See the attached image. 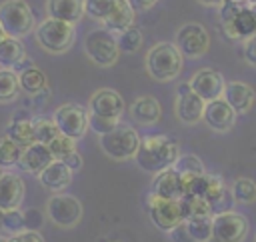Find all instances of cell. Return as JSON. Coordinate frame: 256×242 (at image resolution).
<instances>
[{
    "label": "cell",
    "instance_id": "obj_2",
    "mask_svg": "<svg viewBox=\"0 0 256 242\" xmlns=\"http://www.w3.org/2000/svg\"><path fill=\"white\" fill-rule=\"evenodd\" d=\"M146 72L156 82H170L180 76L184 66V56L174 42H158L146 52Z\"/></svg>",
    "mask_w": 256,
    "mask_h": 242
},
{
    "label": "cell",
    "instance_id": "obj_5",
    "mask_svg": "<svg viewBox=\"0 0 256 242\" xmlns=\"http://www.w3.org/2000/svg\"><path fill=\"white\" fill-rule=\"evenodd\" d=\"M0 26L6 36L24 38L36 28V18L28 2L24 0H4L0 4Z\"/></svg>",
    "mask_w": 256,
    "mask_h": 242
},
{
    "label": "cell",
    "instance_id": "obj_39",
    "mask_svg": "<svg viewBox=\"0 0 256 242\" xmlns=\"http://www.w3.org/2000/svg\"><path fill=\"white\" fill-rule=\"evenodd\" d=\"M244 2H236V0H224L220 6H218V18L222 22V26H228L236 16L238 12L242 10Z\"/></svg>",
    "mask_w": 256,
    "mask_h": 242
},
{
    "label": "cell",
    "instance_id": "obj_20",
    "mask_svg": "<svg viewBox=\"0 0 256 242\" xmlns=\"http://www.w3.org/2000/svg\"><path fill=\"white\" fill-rule=\"evenodd\" d=\"M222 32L226 38L230 40H246L250 36H256V14L252 10V6L244 4L242 10L238 12V16L228 24V26H222Z\"/></svg>",
    "mask_w": 256,
    "mask_h": 242
},
{
    "label": "cell",
    "instance_id": "obj_8",
    "mask_svg": "<svg viewBox=\"0 0 256 242\" xmlns=\"http://www.w3.org/2000/svg\"><path fill=\"white\" fill-rule=\"evenodd\" d=\"M176 48L180 50V54L184 58L196 60L202 58L208 48H210V34L208 30L198 24V22H186L176 30V38H174Z\"/></svg>",
    "mask_w": 256,
    "mask_h": 242
},
{
    "label": "cell",
    "instance_id": "obj_28",
    "mask_svg": "<svg viewBox=\"0 0 256 242\" xmlns=\"http://www.w3.org/2000/svg\"><path fill=\"white\" fill-rule=\"evenodd\" d=\"M180 204V212H182V220H190V218H206V216H214V210L210 206V202L202 196H182L178 200Z\"/></svg>",
    "mask_w": 256,
    "mask_h": 242
},
{
    "label": "cell",
    "instance_id": "obj_47",
    "mask_svg": "<svg viewBox=\"0 0 256 242\" xmlns=\"http://www.w3.org/2000/svg\"><path fill=\"white\" fill-rule=\"evenodd\" d=\"M128 2L132 4L134 10H142L144 12V10H150L158 0H128Z\"/></svg>",
    "mask_w": 256,
    "mask_h": 242
},
{
    "label": "cell",
    "instance_id": "obj_34",
    "mask_svg": "<svg viewBox=\"0 0 256 242\" xmlns=\"http://www.w3.org/2000/svg\"><path fill=\"white\" fill-rule=\"evenodd\" d=\"M116 6V0H84V14L96 22H104Z\"/></svg>",
    "mask_w": 256,
    "mask_h": 242
},
{
    "label": "cell",
    "instance_id": "obj_1",
    "mask_svg": "<svg viewBox=\"0 0 256 242\" xmlns=\"http://www.w3.org/2000/svg\"><path fill=\"white\" fill-rule=\"evenodd\" d=\"M180 156V146L176 140H172L170 136H146L144 140H140L138 152H136V164L146 170V172H160L166 170L170 166L176 164Z\"/></svg>",
    "mask_w": 256,
    "mask_h": 242
},
{
    "label": "cell",
    "instance_id": "obj_31",
    "mask_svg": "<svg viewBox=\"0 0 256 242\" xmlns=\"http://www.w3.org/2000/svg\"><path fill=\"white\" fill-rule=\"evenodd\" d=\"M230 192H232V200L234 202H240V204L256 202V182L252 178H246V176L236 178L232 188H230Z\"/></svg>",
    "mask_w": 256,
    "mask_h": 242
},
{
    "label": "cell",
    "instance_id": "obj_32",
    "mask_svg": "<svg viewBox=\"0 0 256 242\" xmlns=\"http://www.w3.org/2000/svg\"><path fill=\"white\" fill-rule=\"evenodd\" d=\"M116 40H118V48H120V52L134 54V52H138V50L142 48L144 36H142V30H140L138 26L132 24L130 28L122 30V32L116 36Z\"/></svg>",
    "mask_w": 256,
    "mask_h": 242
},
{
    "label": "cell",
    "instance_id": "obj_14",
    "mask_svg": "<svg viewBox=\"0 0 256 242\" xmlns=\"http://www.w3.org/2000/svg\"><path fill=\"white\" fill-rule=\"evenodd\" d=\"M126 110L124 98L112 88L96 90L88 100V112L102 118H120Z\"/></svg>",
    "mask_w": 256,
    "mask_h": 242
},
{
    "label": "cell",
    "instance_id": "obj_30",
    "mask_svg": "<svg viewBox=\"0 0 256 242\" xmlns=\"http://www.w3.org/2000/svg\"><path fill=\"white\" fill-rule=\"evenodd\" d=\"M20 80L14 70L0 68V102H14L20 94Z\"/></svg>",
    "mask_w": 256,
    "mask_h": 242
},
{
    "label": "cell",
    "instance_id": "obj_23",
    "mask_svg": "<svg viewBox=\"0 0 256 242\" xmlns=\"http://www.w3.org/2000/svg\"><path fill=\"white\" fill-rule=\"evenodd\" d=\"M48 18L76 24L84 16V0H46Z\"/></svg>",
    "mask_w": 256,
    "mask_h": 242
},
{
    "label": "cell",
    "instance_id": "obj_37",
    "mask_svg": "<svg viewBox=\"0 0 256 242\" xmlns=\"http://www.w3.org/2000/svg\"><path fill=\"white\" fill-rule=\"evenodd\" d=\"M2 228L12 232V234H18L22 230H26V218H24V212L18 210V208H12V210H6L2 212Z\"/></svg>",
    "mask_w": 256,
    "mask_h": 242
},
{
    "label": "cell",
    "instance_id": "obj_24",
    "mask_svg": "<svg viewBox=\"0 0 256 242\" xmlns=\"http://www.w3.org/2000/svg\"><path fill=\"white\" fill-rule=\"evenodd\" d=\"M134 16H136V10L132 8V4L128 0H116V6L112 10V14L102 24L112 34H120L122 30L130 28L134 24Z\"/></svg>",
    "mask_w": 256,
    "mask_h": 242
},
{
    "label": "cell",
    "instance_id": "obj_11",
    "mask_svg": "<svg viewBox=\"0 0 256 242\" xmlns=\"http://www.w3.org/2000/svg\"><path fill=\"white\" fill-rule=\"evenodd\" d=\"M146 206H148L150 222H152L158 230H162V232H170L176 224L182 222V212H180L178 200L162 198V196L150 192V196H148V200H146Z\"/></svg>",
    "mask_w": 256,
    "mask_h": 242
},
{
    "label": "cell",
    "instance_id": "obj_29",
    "mask_svg": "<svg viewBox=\"0 0 256 242\" xmlns=\"http://www.w3.org/2000/svg\"><path fill=\"white\" fill-rule=\"evenodd\" d=\"M18 80H20V88L28 94H38V92L46 90V86H48L46 74L36 66H28V68L20 70Z\"/></svg>",
    "mask_w": 256,
    "mask_h": 242
},
{
    "label": "cell",
    "instance_id": "obj_26",
    "mask_svg": "<svg viewBox=\"0 0 256 242\" xmlns=\"http://www.w3.org/2000/svg\"><path fill=\"white\" fill-rule=\"evenodd\" d=\"M226 196H228V188L224 184V180L218 176V174H208L206 172V184H204V194L202 198H206L216 212H224V202H226Z\"/></svg>",
    "mask_w": 256,
    "mask_h": 242
},
{
    "label": "cell",
    "instance_id": "obj_9",
    "mask_svg": "<svg viewBox=\"0 0 256 242\" xmlns=\"http://www.w3.org/2000/svg\"><path fill=\"white\" fill-rule=\"evenodd\" d=\"M46 216L58 228H74L82 220V204L76 196L56 192L46 202Z\"/></svg>",
    "mask_w": 256,
    "mask_h": 242
},
{
    "label": "cell",
    "instance_id": "obj_49",
    "mask_svg": "<svg viewBox=\"0 0 256 242\" xmlns=\"http://www.w3.org/2000/svg\"><path fill=\"white\" fill-rule=\"evenodd\" d=\"M246 4H250V6H254V4H256V0H246Z\"/></svg>",
    "mask_w": 256,
    "mask_h": 242
},
{
    "label": "cell",
    "instance_id": "obj_16",
    "mask_svg": "<svg viewBox=\"0 0 256 242\" xmlns=\"http://www.w3.org/2000/svg\"><path fill=\"white\" fill-rule=\"evenodd\" d=\"M222 98L234 108L236 114H246L254 106L256 92H254V88L250 84L240 82V80H232V82H226Z\"/></svg>",
    "mask_w": 256,
    "mask_h": 242
},
{
    "label": "cell",
    "instance_id": "obj_33",
    "mask_svg": "<svg viewBox=\"0 0 256 242\" xmlns=\"http://www.w3.org/2000/svg\"><path fill=\"white\" fill-rule=\"evenodd\" d=\"M22 146L16 144L12 138L4 136L0 138V168H12L18 166V160L22 156Z\"/></svg>",
    "mask_w": 256,
    "mask_h": 242
},
{
    "label": "cell",
    "instance_id": "obj_45",
    "mask_svg": "<svg viewBox=\"0 0 256 242\" xmlns=\"http://www.w3.org/2000/svg\"><path fill=\"white\" fill-rule=\"evenodd\" d=\"M24 218H26V230H38V228L42 226V222H44L42 214H40L36 208L26 210V212H24Z\"/></svg>",
    "mask_w": 256,
    "mask_h": 242
},
{
    "label": "cell",
    "instance_id": "obj_44",
    "mask_svg": "<svg viewBox=\"0 0 256 242\" xmlns=\"http://www.w3.org/2000/svg\"><path fill=\"white\" fill-rule=\"evenodd\" d=\"M10 242H44V236L38 230H22L10 238Z\"/></svg>",
    "mask_w": 256,
    "mask_h": 242
},
{
    "label": "cell",
    "instance_id": "obj_6",
    "mask_svg": "<svg viewBox=\"0 0 256 242\" xmlns=\"http://www.w3.org/2000/svg\"><path fill=\"white\" fill-rule=\"evenodd\" d=\"M84 52L100 68L114 66L118 56H120L118 40L106 28H96V30L86 34V38H84Z\"/></svg>",
    "mask_w": 256,
    "mask_h": 242
},
{
    "label": "cell",
    "instance_id": "obj_15",
    "mask_svg": "<svg viewBox=\"0 0 256 242\" xmlns=\"http://www.w3.org/2000/svg\"><path fill=\"white\" fill-rule=\"evenodd\" d=\"M202 122H206V126L210 130L224 134V132H230L234 128V124H236V112H234V108L224 98H216V100L206 102Z\"/></svg>",
    "mask_w": 256,
    "mask_h": 242
},
{
    "label": "cell",
    "instance_id": "obj_51",
    "mask_svg": "<svg viewBox=\"0 0 256 242\" xmlns=\"http://www.w3.org/2000/svg\"><path fill=\"white\" fill-rule=\"evenodd\" d=\"M0 242H10V238H4V236H0Z\"/></svg>",
    "mask_w": 256,
    "mask_h": 242
},
{
    "label": "cell",
    "instance_id": "obj_50",
    "mask_svg": "<svg viewBox=\"0 0 256 242\" xmlns=\"http://www.w3.org/2000/svg\"><path fill=\"white\" fill-rule=\"evenodd\" d=\"M4 36H6V34H4V30H2V26H0V40H2Z\"/></svg>",
    "mask_w": 256,
    "mask_h": 242
},
{
    "label": "cell",
    "instance_id": "obj_48",
    "mask_svg": "<svg viewBox=\"0 0 256 242\" xmlns=\"http://www.w3.org/2000/svg\"><path fill=\"white\" fill-rule=\"evenodd\" d=\"M198 4H202V6H208V8H218L224 0H196Z\"/></svg>",
    "mask_w": 256,
    "mask_h": 242
},
{
    "label": "cell",
    "instance_id": "obj_55",
    "mask_svg": "<svg viewBox=\"0 0 256 242\" xmlns=\"http://www.w3.org/2000/svg\"><path fill=\"white\" fill-rule=\"evenodd\" d=\"M254 242H256V238H254Z\"/></svg>",
    "mask_w": 256,
    "mask_h": 242
},
{
    "label": "cell",
    "instance_id": "obj_25",
    "mask_svg": "<svg viewBox=\"0 0 256 242\" xmlns=\"http://www.w3.org/2000/svg\"><path fill=\"white\" fill-rule=\"evenodd\" d=\"M26 60V50L20 38L4 36L0 40V68H18Z\"/></svg>",
    "mask_w": 256,
    "mask_h": 242
},
{
    "label": "cell",
    "instance_id": "obj_22",
    "mask_svg": "<svg viewBox=\"0 0 256 242\" xmlns=\"http://www.w3.org/2000/svg\"><path fill=\"white\" fill-rule=\"evenodd\" d=\"M130 116H132V120H136L142 126H152V124H156L160 120L162 106L154 96L144 94V96H138L130 104Z\"/></svg>",
    "mask_w": 256,
    "mask_h": 242
},
{
    "label": "cell",
    "instance_id": "obj_18",
    "mask_svg": "<svg viewBox=\"0 0 256 242\" xmlns=\"http://www.w3.org/2000/svg\"><path fill=\"white\" fill-rule=\"evenodd\" d=\"M24 192H26L24 180L18 174L4 172L0 176V210L6 212L18 208L24 200Z\"/></svg>",
    "mask_w": 256,
    "mask_h": 242
},
{
    "label": "cell",
    "instance_id": "obj_13",
    "mask_svg": "<svg viewBox=\"0 0 256 242\" xmlns=\"http://www.w3.org/2000/svg\"><path fill=\"white\" fill-rule=\"evenodd\" d=\"M188 84H190L192 92H196L204 102L222 98L224 88H226L224 76L218 70H212V68H200L198 72L192 74Z\"/></svg>",
    "mask_w": 256,
    "mask_h": 242
},
{
    "label": "cell",
    "instance_id": "obj_17",
    "mask_svg": "<svg viewBox=\"0 0 256 242\" xmlns=\"http://www.w3.org/2000/svg\"><path fill=\"white\" fill-rule=\"evenodd\" d=\"M152 192L158 194V196H162V198L180 200L184 196V186H182L180 172L174 166L156 172L154 174V180H152Z\"/></svg>",
    "mask_w": 256,
    "mask_h": 242
},
{
    "label": "cell",
    "instance_id": "obj_36",
    "mask_svg": "<svg viewBox=\"0 0 256 242\" xmlns=\"http://www.w3.org/2000/svg\"><path fill=\"white\" fill-rule=\"evenodd\" d=\"M188 232L194 242H208L212 238V216L206 218H190L186 220Z\"/></svg>",
    "mask_w": 256,
    "mask_h": 242
},
{
    "label": "cell",
    "instance_id": "obj_46",
    "mask_svg": "<svg viewBox=\"0 0 256 242\" xmlns=\"http://www.w3.org/2000/svg\"><path fill=\"white\" fill-rule=\"evenodd\" d=\"M62 162H64L72 172H76V170H80V168H82V156H80L76 150H74V152H70L68 156H64V158H62Z\"/></svg>",
    "mask_w": 256,
    "mask_h": 242
},
{
    "label": "cell",
    "instance_id": "obj_4",
    "mask_svg": "<svg viewBox=\"0 0 256 242\" xmlns=\"http://www.w3.org/2000/svg\"><path fill=\"white\" fill-rule=\"evenodd\" d=\"M98 144L108 158H112L116 162H124V160H130L136 156L138 146H140V136L132 126L118 124L114 130L100 134Z\"/></svg>",
    "mask_w": 256,
    "mask_h": 242
},
{
    "label": "cell",
    "instance_id": "obj_27",
    "mask_svg": "<svg viewBox=\"0 0 256 242\" xmlns=\"http://www.w3.org/2000/svg\"><path fill=\"white\" fill-rule=\"evenodd\" d=\"M6 136L12 138L16 144H20L22 148L30 146L34 142V120L30 118H18L14 116L6 128Z\"/></svg>",
    "mask_w": 256,
    "mask_h": 242
},
{
    "label": "cell",
    "instance_id": "obj_52",
    "mask_svg": "<svg viewBox=\"0 0 256 242\" xmlns=\"http://www.w3.org/2000/svg\"><path fill=\"white\" fill-rule=\"evenodd\" d=\"M252 10H254V14H256V4H254V6H252Z\"/></svg>",
    "mask_w": 256,
    "mask_h": 242
},
{
    "label": "cell",
    "instance_id": "obj_43",
    "mask_svg": "<svg viewBox=\"0 0 256 242\" xmlns=\"http://www.w3.org/2000/svg\"><path fill=\"white\" fill-rule=\"evenodd\" d=\"M242 56L244 60L256 68V36H250L244 40V46H242Z\"/></svg>",
    "mask_w": 256,
    "mask_h": 242
},
{
    "label": "cell",
    "instance_id": "obj_42",
    "mask_svg": "<svg viewBox=\"0 0 256 242\" xmlns=\"http://www.w3.org/2000/svg\"><path fill=\"white\" fill-rule=\"evenodd\" d=\"M168 234H170V240H172V242H194L192 236H190V232H188L186 220H182L180 224H176Z\"/></svg>",
    "mask_w": 256,
    "mask_h": 242
},
{
    "label": "cell",
    "instance_id": "obj_21",
    "mask_svg": "<svg viewBox=\"0 0 256 242\" xmlns=\"http://www.w3.org/2000/svg\"><path fill=\"white\" fill-rule=\"evenodd\" d=\"M72 170L62 162V160H52L40 174H38V180L40 184L50 190V192H62L70 182H72Z\"/></svg>",
    "mask_w": 256,
    "mask_h": 242
},
{
    "label": "cell",
    "instance_id": "obj_3",
    "mask_svg": "<svg viewBox=\"0 0 256 242\" xmlns=\"http://www.w3.org/2000/svg\"><path fill=\"white\" fill-rule=\"evenodd\" d=\"M36 42L42 50H46L48 54H64L72 48L74 40H76V28L70 22L64 20H56V18H46L42 20L36 28Z\"/></svg>",
    "mask_w": 256,
    "mask_h": 242
},
{
    "label": "cell",
    "instance_id": "obj_12",
    "mask_svg": "<svg viewBox=\"0 0 256 242\" xmlns=\"http://www.w3.org/2000/svg\"><path fill=\"white\" fill-rule=\"evenodd\" d=\"M204 106L206 102L196 94L192 92L190 84L184 82L178 90H176V104H174V112H176V118L182 122V124H198L204 116Z\"/></svg>",
    "mask_w": 256,
    "mask_h": 242
},
{
    "label": "cell",
    "instance_id": "obj_19",
    "mask_svg": "<svg viewBox=\"0 0 256 242\" xmlns=\"http://www.w3.org/2000/svg\"><path fill=\"white\" fill-rule=\"evenodd\" d=\"M54 160L50 148L46 144H40V142H32L30 146H26L22 150V156L18 160V166L20 170L28 172V174H40L50 162Z\"/></svg>",
    "mask_w": 256,
    "mask_h": 242
},
{
    "label": "cell",
    "instance_id": "obj_40",
    "mask_svg": "<svg viewBox=\"0 0 256 242\" xmlns=\"http://www.w3.org/2000/svg\"><path fill=\"white\" fill-rule=\"evenodd\" d=\"M120 124V118H102V116H94L88 112V126L100 136V134H106L110 130H114L116 126Z\"/></svg>",
    "mask_w": 256,
    "mask_h": 242
},
{
    "label": "cell",
    "instance_id": "obj_54",
    "mask_svg": "<svg viewBox=\"0 0 256 242\" xmlns=\"http://www.w3.org/2000/svg\"><path fill=\"white\" fill-rule=\"evenodd\" d=\"M236 2H246V0H236Z\"/></svg>",
    "mask_w": 256,
    "mask_h": 242
},
{
    "label": "cell",
    "instance_id": "obj_38",
    "mask_svg": "<svg viewBox=\"0 0 256 242\" xmlns=\"http://www.w3.org/2000/svg\"><path fill=\"white\" fill-rule=\"evenodd\" d=\"M54 160H62L64 156H68L70 152L76 150V140L70 138V136H64V134H58L50 144H48Z\"/></svg>",
    "mask_w": 256,
    "mask_h": 242
},
{
    "label": "cell",
    "instance_id": "obj_7",
    "mask_svg": "<svg viewBox=\"0 0 256 242\" xmlns=\"http://www.w3.org/2000/svg\"><path fill=\"white\" fill-rule=\"evenodd\" d=\"M248 218L234 210L216 212L212 216V238L208 242H244L248 236Z\"/></svg>",
    "mask_w": 256,
    "mask_h": 242
},
{
    "label": "cell",
    "instance_id": "obj_53",
    "mask_svg": "<svg viewBox=\"0 0 256 242\" xmlns=\"http://www.w3.org/2000/svg\"><path fill=\"white\" fill-rule=\"evenodd\" d=\"M2 174H4V172H2V168H0V176H2Z\"/></svg>",
    "mask_w": 256,
    "mask_h": 242
},
{
    "label": "cell",
    "instance_id": "obj_41",
    "mask_svg": "<svg viewBox=\"0 0 256 242\" xmlns=\"http://www.w3.org/2000/svg\"><path fill=\"white\" fill-rule=\"evenodd\" d=\"M174 168L178 172H206L202 160L198 156H194V154H180L176 164H174Z\"/></svg>",
    "mask_w": 256,
    "mask_h": 242
},
{
    "label": "cell",
    "instance_id": "obj_10",
    "mask_svg": "<svg viewBox=\"0 0 256 242\" xmlns=\"http://www.w3.org/2000/svg\"><path fill=\"white\" fill-rule=\"evenodd\" d=\"M52 120L56 122L60 134L70 136L74 140H80L88 132V110L76 102H66L58 106L52 114Z\"/></svg>",
    "mask_w": 256,
    "mask_h": 242
},
{
    "label": "cell",
    "instance_id": "obj_35",
    "mask_svg": "<svg viewBox=\"0 0 256 242\" xmlns=\"http://www.w3.org/2000/svg\"><path fill=\"white\" fill-rule=\"evenodd\" d=\"M58 134H60V130L52 118H36L34 120V142L48 146Z\"/></svg>",
    "mask_w": 256,
    "mask_h": 242
}]
</instances>
